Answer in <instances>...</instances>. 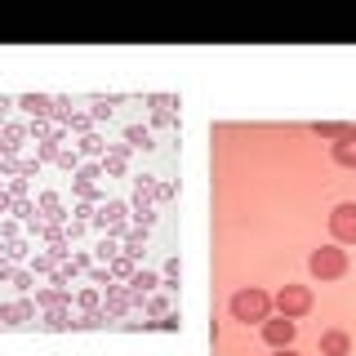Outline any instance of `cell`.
<instances>
[{"label":"cell","mask_w":356,"mask_h":356,"mask_svg":"<svg viewBox=\"0 0 356 356\" xmlns=\"http://www.w3.org/2000/svg\"><path fill=\"white\" fill-rule=\"evenodd\" d=\"M178 325H183V321H178V316H174V312H165V316H161V321H156V330H170V334H174Z\"/></svg>","instance_id":"26"},{"label":"cell","mask_w":356,"mask_h":356,"mask_svg":"<svg viewBox=\"0 0 356 356\" xmlns=\"http://www.w3.org/2000/svg\"><path fill=\"white\" fill-rule=\"evenodd\" d=\"M89 276H94V285H111V272H107V267H89Z\"/></svg>","instance_id":"28"},{"label":"cell","mask_w":356,"mask_h":356,"mask_svg":"<svg viewBox=\"0 0 356 356\" xmlns=\"http://www.w3.org/2000/svg\"><path fill=\"white\" fill-rule=\"evenodd\" d=\"M54 161H58L63 170H76V165H81V152H67V147H58V156H54Z\"/></svg>","instance_id":"20"},{"label":"cell","mask_w":356,"mask_h":356,"mask_svg":"<svg viewBox=\"0 0 356 356\" xmlns=\"http://www.w3.org/2000/svg\"><path fill=\"white\" fill-rule=\"evenodd\" d=\"M294 334H298V325H294V321H289V316H267L263 321V343H267V348H276V352H281V348H294Z\"/></svg>","instance_id":"6"},{"label":"cell","mask_w":356,"mask_h":356,"mask_svg":"<svg viewBox=\"0 0 356 356\" xmlns=\"http://www.w3.org/2000/svg\"><path fill=\"white\" fill-rule=\"evenodd\" d=\"M81 152L85 156H98V152H103V138H98V134H85V138H81Z\"/></svg>","instance_id":"21"},{"label":"cell","mask_w":356,"mask_h":356,"mask_svg":"<svg viewBox=\"0 0 356 356\" xmlns=\"http://www.w3.org/2000/svg\"><path fill=\"white\" fill-rule=\"evenodd\" d=\"M44 330H72V316H67V307H54L49 316H44Z\"/></svg>","instance_id":"18"},{"label":"cell","mask_w":356,"mask_h":356,"mask_svg":"<svg viewBox=\"0 0 356 356\" xmlns=\"http://www.w3.org/2000/svg\"><path fill=\"white\" fill-rule=\"evenodd\" d=\"M125 218H129V205H120V200H107L103 209H94V222L103 227V236H111V241H120L129 232Z\"/></svg>","instance_id":"4"},{"label":"cell","mask_w":356,"mask_h":356,"mask_svg":"<svg viewBox=\"0 0 356 356\" xmlns=\"http://www.w3.org/2000/svg\"><path fill=\"white\" fill-rule=\"evenodd\" d=\"M120 241H125V250H120V254H129V259H138V254H143V241H147V232H143V227H129V232H125Z\"/></svg>","instance_id":"12"},{"label":"cell","mask_w":356,"mask_h":356,"mask_svg":"<svg viewBox=\"0 0 356 356\" xmlns=\"http://www.w3.org/2000/svg\"><path fill=\"white\" fill-rule=\"evenodd\" d=\"M312 134H316V138H334V143H339L343 134H348V125H334V120H316V125H312Z\"/></svg>","instance_id":"15"},{"label":"cell","mask_w":356,"mask_h":356,"mask_svg":"<svg viewBox=\"0 0 356 356\" xmlns=\"http://www.w3.org/2000/svg\"><path fill=\"white\" fill-rule=\"evenodd\" d=\"M107 116H111V107H107V103H98L94 111H89V120H107Z\"/></svg>","instance_id":"30"},{"label":"cell","mask_w":356,"mask_h":356,"mask_svg":"<svg viewBox=\"0 0 356 356\" xmlns=\"http://www.w3.org/2000/svg\"><path fill=\"white\" fill-rule=\"evenodd\" d=\"M89 125H94V120H89L85 111H72V120H67V129H81V134H89Z\"/></svg>","instance_id":"22"},{"label":"cell","mask_w":356,"mask_h":356,"mask_svg":"<svg viewBox=\"0 0 356 356\" xmlns=\"http://www.w3.org/2000/svg\"><path fill=\"white\" fill-rule=\"evenodd\" d=\"M267 312H272V298H267L263 289L245 285V289L232 294V321H241V325H263Z\"/></svg>","instance_id":"1"},{"label":"cell","mask_w":356,"mask_h":356,"mask_svg":"<svg viewBox=\"0 0 356 356\" xmlns=\"http://www.w3.org/2000/svg\"><path fill=\"white\" fill-rule=\"evenodd\" d=\"M5 192H9V196H14V200H22V196H27V178H14V183H9V187H5Z\"/></svg>","instance_id":"27"},{"label":"cell","mask_w":356,"mask_h":356,"mask_svg":"<svg viewBox=\"0 0 356 356\" xmlns=\"http://www.w3.org/2000/svg\"><path fill=\"white\" fill-rule=\"evenodd\" d=\"M125 147H143V152H147V147H152V129L129 125V129H125Z\"/></svg>","instance_id":"13"},{"label":"cell","mask_w":356,"mask_h":356,"mask_svg":"<svg viewBox=\"0 0 356 356\" xmlns=\"http://www.w3.org/2000/svg\"><path fill=\"white\" fill-rule=\"evenodd\" d=\"M334 165H356V125H348V134H343L339 143H334Z\"/></svg>","instance_id":"9"},{"label":"cell","mask_w":356,"mask_h":356,"mask_svg":"<svg viewBox=\"0 0 356 356\" xmlns=\"http://www.w3.org/2000/svg\"><path fill=\"white\" fill-rule=\"evenodd\" d=\"M14 285L18 289H31V272H14Z\"/></svg>","instance_id":"31"},{"label":"cell","mask_w":356,"mask_h":356,"mask_svg":"<svg viewBox=\"0 0 356 356\" xmlns=\"http://www.w3.org/2000/svg\"><path fill=\"white\" fill-rule=\"evenodd\" d=\"M307 272L316 276V281H339L343 272H348V250H339V245H321V250L307 254Z\"/></svg>","instance_id":"2"},{"label":"cell","mask_w":356,"mask_h":356,"mask_svg":"<svg viewBox=\"0 0 356 356\" xmlns=\"http://www.w3.org/2000/svg\"><path fill=\"white\" fill-rule=\"evenodd\" d=\"M330 232H334V241H339V245H352V241H356V200H343V205H334Z\"/></svg>","instance_id":"5"},{"label":"cell","mask_w":356,"mask_h":356,"mask_svg":"<svg viewBox=\"0 0 356 356\" xmlns=\"http://www.w3.org/2000/svg\"><path fill=\"white\" fill-rule=\"evenodd\" d=\"M348 348H352V339L343 330H325V334H321V356H348Z\"/></svg>","instance_id":"10"},{"label":"cell","mask_w":356,"mask_h":356,"mask_svg":"<svg viewBox=\"0 0 356 356\" xmlns=\"http://www.w3.org/2000/svg\"><path fill=\"white\" fill-rule=\"evenodd\" d=\"M31 316H36V303H27V298L0 307V325H22V321H31Z\"/></svg>","instance_id":"8"},{"label":"cell","mask_w":356,"mask_h":356,"mask_svg":"<svg viewBox=\"0 0 356 356\" xmlns=\"http://www.w3.org/2000/svg\"><path fill=\"white\" fill-rule=\"evenodd\" d=\"M94 178H103V165H85V170H81V178H76V183H89V187H94Z\"/></svg>","instance_id":"24"},{"label":"cell","mask_w":356,"mask_h":356,"mask_svg":"<svg viewBox=\"0 0 356 356\" xmlns=\"http://www.w3.org/2000/svg\"><path fill=\"white\" fill-rule=\"evenodd\" d=\"M22 107L31 111V120H44V116H54V98H44V94H27V98H22Z\"/></svg>","instance_id":"11"},{"label":"cell","mask_w":356,"mask_h":356,"mask_svg":"<svg viewBox=\"0 0 356 356\" xmlns=\"http://www.w3.org/2000/svg\"><path fill=\"white\" fill-rule=\"evenodd\" d=\"M276 356H298V352H294V348H281V352H276Z\"/></svg>","instance_id":"32"},{"label":"cell","mask_w":356,"mask_h":356,"mask_svg":"<svg viewBox=\"0 0 356 356\" xmlns=\"http://www.w3.org/2000/svg\"><path fill=\"white\" fill-rule=\"evenodd\" d=\"M76 298H81V307H85V312H98V307H103V298H98V289H81Z\"/></svg>","instance_id":"19"},{"label":"cell","mask_w":356,"mask_h":356,"mask_svg":"<svg viewBox=\"0 0 356 356\" xmlns=\"http://www.w3.org/2000/svg\"><path fill=\"white\" fill-rule=\"evenodd\" d=\"M40 209L49 214V222H54V227H58V218H63V214H58V209H63V200L54 196V192H44V196H40Z\"/></svg>","instance_id":"17"},{"label":"cell","mask_w":356,"mask_h":356,"mask_svg":"<svg viewBox=\"0 0 356 356\" xmlns=\"http://www.w3.org/2000/svg\"><path fill=\"white\" fill-rule=\"evenodd\" d=\"M107 321H116V316H125V312H134V298H129V289H120V285H107Z\"/></svg>","instance_id":"7"},{"label":"cell","mask_w":356,"mask_h":356,"mask_svg":"<svg viewBox=\"0 0 356 356\" xmlns=\"http://www.w3.org/2000/svg\"><path fill=\"white\" fill-rule=\"evenodd\" d=\"M54 267H58V263H54L49 254H36V259H31V272H49L54 276Z\"/></svg>","instance_id":"23"},{"label":"cell","mask_w":356,"mask_h":356,"mask_svg":"<svg viewBox=\"0 0 356 356\" xmlns=\"http://www.w3.org/2000/svg\"><path fill=\"white\" fill-rule=\"evenodd\" d=\"M67 298H72L67 289H40V294H36V303L54 312V307H67Z\"/></svg>","instance_id":"14"},{"label":"cell","mask_w":356,"mask_h":356,"mask_svg":"<svg viewBox=\"0 0 356 356\" xmlns=\"http://www.w3.org/2000/svg\"><path fill=\"white\" fill-rule=\"evenodd\" d=\"M98 254H103V259L111 263V259H116V254H120V245L111 241V236H103V245H98Z\"/></svg>","instance_id":"25"},{"label":"cell","mask_w":356,"mask_h":356,"mask_svg":"<svg viewBox=\"0 0 356 356\" xmlns=\"http://www.w3.org/2000/svg\"><path fill=\"white\" fill-rule=\"evenodd\" d=\"M276 307H281V316H289V321L307 316L312 312V289L307 285H281L276 289Z\"/></svg>","instance_id":"3"},{"label":"cell","mask_w":356,"mask_h":356,"mask_svg":"<svg viewBox=\"0 0 356 356\" xmlns=\"http://www.w3.org/2000/svg\"><path fill=\"white\" fill-rule=\"evenodd\" d=\"M107 272H111V276H125V281H129V276L138 272V267H134V259H129V254H116V259L107 263Z\"/></svg>","instance_id":"16"},{"label":"cell","mask_w":356,"mask_h":356,"mask_svg":"<svg viewBox=\"0 0 356 356\" xmlns=\"http://www.w3.org/2000/svg\"><path fill=\"white\" fill-rule=\"evenodd\" d=\"M147 312H152V316H165V312H170V303H165V298H147Z\"/></svg>","instance_id":"29"}]
</instances>
